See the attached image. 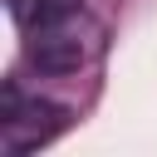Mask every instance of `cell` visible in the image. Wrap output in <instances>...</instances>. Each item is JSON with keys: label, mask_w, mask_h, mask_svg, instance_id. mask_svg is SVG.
<instances>
[{"label": "cell", "mask_w": 157, "mask_h": 157, "mask_svg": "<svg viewBox=\"0 0 157 157\" xmlns=\"http://www.w3.org/2000/svg\"><path fill=\"white\" fill-rule=\"evenodd\" d=\"M98 49H103V25L88 10H69L25 29V54L39 74H78Z\"/></svg>", "instance_id": "obj_1"}, {"label": "cell", "mask_w": 157, "mask_h": 157, "mask_svg": "<svg viewBox=\"0 0 157 157\" xmlns=\"http://www.w3.org/2000/svg\"><path fill=\"white\" fill-rule=\"evenodd\" d=\"M64 128V108L49 98H25L20 83H5L0 93V142L5 152H34Z\"/></svg>", "instance_id": "obj_2"}, {"label": "cell", "mask_w": 157, "mask_h": 157, "mask_svg": "<svg viewBox=\"0 0 157 157\" xmlns=\"http://www.w3.org/2000/svg\"><path fill=\"white\" fill-rule=\"evenodd\" d=\"M69 10H83V0H10V15L20 20V29H34V25L69 15Z\"/></svg>", "instance_id": "obj_3"}]
</instances>
